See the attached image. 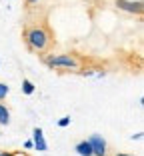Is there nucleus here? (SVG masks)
<instances>
[{
	"label": "nucleus",
	"instance_id": "obj_1",
	"mask_svg": "<svg viewBox=\"0 0 144 156\" xmlns=\"http://www.w3.org/2000/svg\"><path fill=\"white\" fill-rule=\"evenodd\" d=\"M46 64L50 68H78V60L70 54H58V56H48Z\"/></svg>",
	"mask_w": 144,
	"mask_h": 156
},
{
	"label": "nucleus",
	"instance_id": "obj_2",
	"mask_svg": "<svg viewBox=\"0 0 144 156\" xmlns=\"http://www.w3.org/2000/svg\"><path fill=\"white\" fill-rule=\"evenodd\" d=\"M28 44L32 46L34 50H44L48 44V34L42 28H32L28 32Z\"/></svg>",
	"mask_w": 144,
	"mask_h": 156
},
{
	"label": "nucleus",
	"instance_id": "obj_3",
	"mask_svg": "<svg viewBox=\"0 0 144 156\" xmlns=\"http://www.w3.org/2000/svg\"><path fill=\"white\" fill-rule=\"evenodd\" d=\"M116 6L124 12H132V14H142L144 6L142 0H136V2H130V0H116Z\"/></svg>",
	"mask_w": 144,
	"mask_h": 156
},
{
	"label": "nucleus",
	"instance_id": "obj_4",
	"mask_svg": "<svg viewBox=\"0 0 144 156\" xmlns=\"http://www.w3.org/2000/svg\"><path fill=\"white\" fill-rule=\"evenodd\" d=\"M88 142H90V146H92V154H96V156H106V142H104L100 136H96V134H94Z\"/></svg>",
	"mask_w": 144,
	"mask_h": 156
},
{
	"label": "nucleus",
	"instance_id": "obj_5",
	"mask_svg": "<svg viewBox=\"0 0 144 156\" xmlns=\"http://www.w3.org/2000/svg\"><path fill=\"white\" fill-rule=\"evenodd\" d=\"M34 146H36V150L44 152L46 150V142H44V136H42V130L40 128H34Z\"/></svg>",
	"mask_w": 144,
	"mask_h": 156
},
{
	"label": "nucleus",
	"instance_id": "obj_6",
	"mask_svg": "<svg viewBox=\"0 0 144 156\" xmlns=\"http://www.w3.org/2000/svg\"><path fill=\"white\" fill-rule=\"evenodd\" d=\"M76 152H78L80 156H92V146H90V142H80L78 146H76Z\"/></svg>",
	"mask_w": 144,
	"mask_h": 156
},
{
	"label": "nucleus",
	"instance_id": "obj_7",
	"mask_svg": "<svg viewBox=\"0 0 144 156\" xmlns=\"http://www.w3.org/2000/svg\"><path fill=\"white\" fill-rule=\"evenodd\" d=\"M8 122H10V112L6 106L0 104V124H8Z\"/></svg>",
	"mask_w": 144,
	"mask_h": 156
},
{
	"label": "nucleus",
	"instance_id": "obj_8",
	"mask_svg": "<svg viewBox=\"0 0 144 156\" xmlns=\"http://www.w3.org/2000/svg\"><path fill=\"white\" fill-rule=\"evenodd\" d=\"M22 90H24V94H32L34 92V84L30 82V80H24L22 82Z\"/></svg>",
	"mask_w": 144,
	"mask_h": 156
},
{
	"label": "nucleus",
	"instance_id": "obj_9",
	"mask_svg": "<svg viewBox=\"0 0 144 156\" xmlns=\"http://www.w3.org/2000/svg\"><path fill=\"white\" fill-rule=\"evenodd\" d=\"M6 94H8V86H6L4 82H0V100L6 98Z\"/></svg>",
	"mask_w": 144,
	"mask_h": 156
},
{
	"label": "nucleus",
	"instance_id": "obj_10",
	"mask_svg": "<svg viewBox=\"0 0 144 156\" xmlns=\"http://www.w3.org/2000/svg\"><path fill=\"white\" fill-rule=\"evenodd\" d=\"M68 122H70V118H68V116H64V118H62L58 124H60V126H68Z\"/></svg>",
	"mask_w": 144,
	"mask_h": 156
},
{
	"label": "nucleus",
	"instance_id": "obj_11",
	"mask_svg": "<svg viewBox=\"0 0 144 156\" xmlns=\"http://www.w3.org/2000/svg\"><path fill=\"white\" fill-rule=\"evenodd\" d=\"M0 156H12V154H10V152H2V154H0Z\"/></svg>",
	"mask_w": 144,
	"mask_h": 156
},
{
	"label": "nucleus",
	"instance_id": "obj_12",
	"mask_svg": "<svg viewBox=\"0 0 144 156\" xmlns=\"http://www.w3.org/2000/svg\"><path fill=\"white\" fill-rule=\"evenodd\" d=\"M28 2H30V4H34V2H38V0H28Z\"/></svg>",
	"mask_w": 144,
	"mask_h": 156
},
{
	"label": "nucleus",
	"instance_id": "obj_13",
	"mask_svg": "<svg viewBox=\"0 0 144 156\" xmlns=\"http://www.w3.org/2000/svg\"><path fill=\"white\" fill-rule=\"evenodd\" d=\"M116 156H128V154H116Z\"/></svg>",
	"mask_w": 144,
	"mask_h": 156
}]
</instances>
